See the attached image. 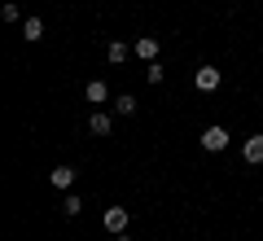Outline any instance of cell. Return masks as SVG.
<instances>
[{
    "label": "cell",
    "instance_id": "cell-1",
    "mask_svg": "<svg viewBox=\"0 0 263 241\" xmlns=\"http://www.w3.org/2000/svg\"><path fill=\"white\" fill-rule=\"evenodd\" d=\"M219 84H224V75H219L215 66H197V70H193V88H197V92H215Z\"/></svg>",
    "mask_w": 263,
    "mask_h": 241
},
{
    "label": "cell",
    "instance_id": "cell-2",
    "mask_svg": "<svg viewBox=\"0 0 263 241\" xmlns=\"http://www.w3.org/2000/svg\"><path fill=\"white\" fill-rule=\"evenodd\" d=\"M127 224H132V211H127V206H110V211H105V228H110L114 237L127 232Z\"/></svg>",
    "mask_w": 263,
    "mask_h": 241
},
{
    "label": "cell",
    "instance_id": "cell-3",
    "mask_svg": "<svg viewBox=\"0 0 263 241\" xmlns=\"http://www.w3.org/2000/svg\"><path fill=\"white\" fill-rule=\"evenodd\" d=\"M202 149H206V154L228 149V132H224V127H206V132H202Z\"/></svg>",
    "mask_w": 263,
    "mask_h": 241
},
{
    "label": "cell",
    "instance_id": "cell-4",
    "mask_svg": "<svg viewBox=\"0 0 263 241\" xmlns=\"http://www.w3.org/2000/svg\"><path fill=\"white\" fill-rule=\"evenodd\" d=\"M48 184L62 189V193H70V184H75V167H66V162H62V167H53V171H48Z\"/></svg>",
    "mask_w": 263,
    "mask_h": 241
},
{
    "label": "cell",
    "instance_id": "cell-5",
    "mask_svg": "<svg viewBox=\"0 0 263 241\" xmlns=\"http://www.w3.org/2000/svg\"><path fill=\"white\" fill-rule=\"evenodd\" d=\"M158 40H154V35H141V40H136V44H132V53H136V57H141V62H158Z\"/></svg>",
    "mask_w": 263,
    "mask_h": 241
},
{
    "label": "cell",
    "instance_id": "cell-6",
    "mask_svg": "<svg viewBox=\"0 0 263 241\" xmlns=\"http://www.w3.org/2000/svg\"><path fill=\"white\" fill-rule=\"evenodd\" d=\"M88 132H92V136H110V132H114V114L92 110V119H88Z\"/></svg>",
    "mask_w": 263,
    "mask_h": 241
},
{
    "label": "cell",
    "instance_id": "cell-7",
    "mask_svg": "<svg viewBox=\"0 0 263 241\" xmlns=\"http://www.w3.org/2000/svg\"><path fill=\"white\" fill-rule=\"evenodd\" d=\"M241 154H246V162H254V167H259V162H263V132H254V136L246 140Z\"/></svg>",
    "mask_w": 263,
    "mask_h": 241
},
{
    "label": "cell",
    "instance_id": "cell-8",
    "mask_svg": "<svg viewBox=\"0 0 263 241\" xmlns=\"http://www.w3.org/2000/svg\"><path fill=\"white\" fill-rule=\"evenodd\" d=\"M84 97H88V105H105V101H110V88H105V79H92V84L84 88Z\"/></svg>",
    "mask_w": 263,
    "mask_h": 241
},
{
    "label": "cell",
    "instance_id": "cell-9",
    "mask_svg": "<svg viewBox=\"0 0 263 241\" xmlns=\"http://www.w3.org/2000/svg\"><path fill=\"white\" fill-rule=\"evenodd\" d=\"M132 57V44H123V40H110V48H105V62L110 66H123Z\"/></svg>",
    "mask_w": 263,
    "mask_h": 241
},
{
    "label": "cell",
    "instance_id": "cell-10",
    "mask_svg": "<svg viewBox=\"0 0 263 241\" xmlns=\"http://www.w3.org/2000/svg\"><path fill=\"white\" fill-rule=\"evenodd\" d=\"M22 35H27V44L44 40V18H27V22H22Z\"/></svg>",
    "mask_w": 263,
    "mask_h": 241
},
{
    "label": "cell",
    "instance_id": "cell-11",
    "mask_svg": "<svg viewBox=\"0 0 263 241\" xmlns=\"http://www.w3.org/2000/svg\"><path fill=\"white\" fill-rule=\"evenodd\" d=\"M114 114H123V119H132V114H136V97H132V92H123V97H114Z\"/></svg>",
    "mask_w": 263,
    "mask_h": 241
},
{
    "label": "cell",
    "instance_id": "cell-12",
    "mask_svg": "<svg viewBox=\"0 0 263 241\" xmlns=\"http://www.w3.org/2000/svg\"><path fill=\"white\" fill-rule=\"evenodd\" d=\"M79 211H84V197H79V193H66V202H62V215H66V219H75Z\"/></svg>",
    "mask_w": 263,
    "mask_h": 241
},
{
    "label": "cell",
    "instance_id": "cell-13",
    "mask_svg": "<svg viewBox=\"0 0 263 241\" xmlns=\"http://www.w3.org/2000/svg\"><path fill=\"white\" fill-rule=\"evenodd\" d=\"M145 79H149V84H162V79H167V66H162V62H149V66H145Z\"/></svg>",
    "mask_w": 263,
    "mask_h": 241
},
{
    "label": "cell",
    "instance_id": "cell-14",
    "mask_svg": "<svg viewBox=\"0 0 263 241\" xmlns=\"http://www.w3.org/2000/svg\"><path fill=\"white\" fill-rule=\"evenodd\" d=\"M0 18H5V22H18V18H22V9L13 5V0H5V5H0Z\"/></svg>",
    "mask_w": 263,
    "mask_h": 241
},
{
    "label": "cell",
    "instance_id": "cell-15",
    "mask_svg": "<svg viewBox=\"0 0 263 241\" xmlns=\"http://www.w3.org/2000/svg\"><path fill=\"white\" fill-rule=\"evenodd\" d=\"M114 241H132V237H127V232H119V237H114Z\"/></svg>",
    "mask_w": 263,
    "mask_h": 241
}]
</instances>
